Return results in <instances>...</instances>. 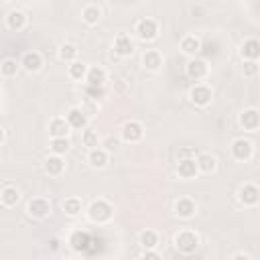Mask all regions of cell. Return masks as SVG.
<instances>
[{
	"mask_svg": "<svg viewBox=\"0 0 260 260\" xmlns=\"http://www.w3.org/2000/svg\"><path fill=\"white\" fill-rule=\"evenodd\" d=\"M112 215H114V207L106 199H95L87 207V217L93 223H108L112 219Z\"/></svg>",
	"mask_w": 260,
	"mask_h": 260,
	"instance_id": "obj_1",
	"label": "cell"
},
{
	"mask_svg": "<svg viewBox=\"0 0 260 260\" xmlns=\"http://www.w3.org/2000/svg\"><path fill=\"white\" fill-rule=\"evenodd\" d=\"M175 248L181 252V254H195L197 248H199V236L193 232V230H181L177 236H175Z\"/></svg>",
	"mask_w": 260,
	"mask_h": 260,
	"instance_id": "obj_2",
	"label": "cell"
},
{
	"mask_svg": "<svg viewBox=\"0 0 260 260\" xmlns=\"http://www.w3.org/2000/svg\"><path fill=\"white\" fill-rule=\"evenodd\" d=\"M142 138H144V126L138 120H128L120 130V140H124L128 144H136Z\"/></svg>",
	"mask_w": 260,
	"mask_h": 260,
	"instance_id": "obj_3",
	"label": "cell"
},
{
	"mask_svg": "<svg viewBox=\"0 0 260 260\" xmlns=\"http://www.w3.org/2000/svg\"><path fill=\"white\" fill-rule=\"evenodd\" d=\"M230 152H232V156H234L236 160L246 162V160H250L252 154H254V144H252L248 138H234V140H232V146H230Z\"/></svg>",
	"mask_w": 260,
	"mask_h": 260,
	"instance_id": "obj_4",
	"label": "cell"
},
{
	"mask_svg": "<svg viewBox=\"0 0 260 260\" xmlns=\"http://www.w3.org/2000/svg\"><path fill=\"white\" fill-rule=\"evenodd\" d=\"M134 32H136V37L140 41H152L158 35V22L154 18H148V16L146 18H140L136 22V26H134Z\"/></svg>",
	"mask_w": 260,
	"mask_h": 260,
	"instance_id": "obj_5",
	"label": "cell"
},
{
	"mask_svg": "<svg viewBox=\"0 0 260 260\" xmlns=\"http://www.w3.org/2000/svg\"><path fill=\"white\" fill-rule=\"evenodd\" d=\"M189 98H191V102H193L195 106L205 108V106H209V104H211V100H213V91H211V87H209V85H205V83H197V85H193V87H191Z\"/></svg>",
	"mask_w": 260,
	"mask_h": 260,
	"instance_id": "obj_6",
	"label": "cell"
},
{
	"mask_svg": "<svg viewBox=\"0 0 260 260\" xmlns=\"http://www.w3.org/2000/svg\"><path fill=\"white\" fill-rule=\"evenodd\" d=\"M26 213H28L30 217H35V219H45V217H49V215H51V203H49V199H45V197H35V199H30L28 205H26Z\"/></svg>",
	"mask_w": 260,
	"mask_h": 260,
	"instance_id": "obj_7",
	"label": "cell"
},
{
	"mask_svg": "<svg viewBox=\"0 0 260 260\" xmlns=\"http://www.w3.org/2000/svg\"><path fill=\"white\" fill-rule=\"evenodd\" d=\"M238 201H240L242 205H246V207L256 205V203L260 201V189H258L254 183H244V185H240V189H238Z\"/></svg>",
	"mask_w": 260,
	"mask_h": 260,
	"instance_id": "obj_8",
	"label": "cell"
},
{
	"mask_svg": "<svg viewBox=\"0 0 260 260\" xmlns=\"http://www.w3.org/2000/svg\"><path fill=\"white\" fill-rule=\"evenodd\" d=\"M65 120H67L69 128H73V130H85V126H87V116L83 114V110L79 106L69 108L65 114Z\"/></svg>",
	"mask_w": 260,
	"mask_h": 260,
	"instance_id": "obj_9",
	"label": "cell"
},
{
	"mask_svg": "<svg viewBox=\"0 0 260 260\" xmlns=\"http://www.w3.org/2000/svg\"><path fill=\"white\" fill-rule=\"evenodd\" d=\"M240 126L248 132H256L260 126V112L256 108H248L240 114Z\"/></svg>",
	"mask_w": 260,
	"mask_h": 260,
	"instance_id": "obj_10",
	"label": "cell"
},
{
	"mask_svg": "<svg viewBox=\"0 0 260 260\" xmlns=\"http://www.w3.org/2000/svg\"><path fill=\"white\" fill-rule=\"evenodd\" d=\"M195 211H197V203L191 197H181V199L175 201V213H177V217L191 219L195 215Z\"/></svg>",
	"mask_w": 260,
	"mask_h": 260,
	"instance_id": "obj_11",
	"label": "cell"
},
{
	"mask_svg": "<svg viewBox=\"0 0 260 260\" xmlns=\"http://www.w3.org/2000/svg\"><path fill=\"white\" fill-rule=\"evenodd\" d=\"M114 53L118 57H130L134 53V41L130 39V35H124L120 32L116 39H114Z\"/></svg>",
	"mask_w": 260,
	"mask_h": 260,
	"instance_id": "obj_12",
	"label": "cell"
},
{
	"mask_svg": "<svg viewBox=\"0 0 260 260\" xmlns=\"http://www.w3.org/2000/svg\"><path fill=\"white\" fill-rule=\"evenodd\" d=\"M240 55H242L244 61H258V57H260V43H258V39H254V37L246 39L242 43V47H240Z\"/></svg>",
	"mask_w": 260,
	"mask_h": 260,
	"instance_id": "obj_13",
	"label": "cell"
},
{
	"mask_svg": "<svg viewBox=\"0 0 260 260\" xmlns=\"http://www.w3.org/2000/svg\"><path fill=\"white\" fill-rule=\"evenodd\" d=\"M20 67H22L24 71H28V73L39 71V69L43 67V57H41V53H39V51H26V53L22 55V59H20Z\"/></svg>",
	"mask_w": 260,
	"mask_h": 260,
	"instance_id": "obj_14",
	"label": "cell"
},
{
	"mask_svg": "<svg viewBox=\"0 0 260 260\" xmlns=\"http://www.w3.org/2000/svg\"><path fill=\"white\" fill-rule=\"evenodd\" d=\"M187 75L193 79V81H199V79H203L207 73H209V65L203 61V59H191L189 63H187Z\"/></svg>",
	"mask_w": 260,
	"mask_h": 260,
	"instance_id": "obj_15",
	"label": "cell"
},
{
	"mask_svg": "<svg viewBox=\"0 0 260 260\" xmlns=\"http://www.w3.org/2000/svg\"><path fill=\"white\" fill-rule=\"evenodd\" d=\"M26 22H28V16L22 12V10H10L8 14H6V26L10 28V30H22L24 26H26Z\"/></svg>",
	"mask_w": 260,
	"mask_h": 260,
	"instance_id": "obj_16",
	"label": "cell"
},
{
	"mask_svg": "<svg viewBox=\"0 0 260 260\" xmlns=\"http://www.w3.org/2000/svg\"><path fill=\"white\" fill-rule=\"evenodd\" d=\"M142 65H144V69H148V71H158L160 65H162V55H160L156 49H148V51H144V55H142Z\"/></svg>",
	"mask_w": 260,
	"mask_h": 260,
	"instance_id": "obj_17",
	"label": "cell"
},
{
	"mask_svg": "<svg viewBox=\"0 0 260 260\" xmlns=\"http://www.w3.org/2000/svg\"><path fill=\"white\" fill-rule=\"evenodd\" d=\"M69 124H67V120L65 118H53L51 122H49V134L53 136V138H67V134H69Z\"/></svg>",
	"mask_w": 260,
	"mask_h": 260,
	"instance_id": "obj_18",
	"label": "cell"
},
{
	"mask_svg": "<svg viewBox=\"0 0 260 260\" xmlns=\"http://www.w3.org/2000/svg\"><path fill=\"white\" fill-rule=\"evenodd\" d=\"M195 165H197V171L203 173V175H211V173L217 169V160H215V156H213V154H207V152L199 154V156L195 158Z\"/></svg>",
	"mask_w": 260,
	"mask_h": 260,
	"instance_id": "obj_19",
	"label": "cell"
},
{
	"mask_svg": "<svg viewBox=\"0 0 260 260\" xmlns=\"http://www.w3.org/2000/svg\"><path fill=\"white\" fill-rule=\"evenodd\" d=\"M179 47H181V51H183L185 55L193 57V55H197V53L201 51V41H199L195 35H185V37L181 39Z\"/></svg>",
	"mask_w": 260,
	"mask_h": 260,
	"instance_id": "obj_20",
	"label": "cell"
},
{
	"mask_svg": "<svg viewBox=\"0 0 260 260\" xmlns=\"http://www.w3.org/2000/svg\"><path fill=\"white\" fill-rule=\"evenodd\" d=\"M177 173L181 179H195L197 177V165H195V158H181L179 165H177Z\"/></svg>",
	"mask_w": 260,
	"mask_h": 260,
	"instance_id": "obj_21",
	"label": "cell"
},
{
	"mask_svg": "<svg viewBox=\"0 0 260 260\" xmlns=\"http://www.w3.org/2000/svg\"><path fill=\"white\" fill-rule=\"evenodd\" d=\"M100 18H102V8H100L98 4H85V6H83V10H81V20H83L85 24L93 26V24L100 22Z\"/></svg>",
	"mask_w": 260,
	"mask_h": 260,
	"instance_id": "obj_22",
	"label": "cell"
},
{
	"mask_svg": "<svg viewBox=\"0 0 260 260\" xmlns=\"http://www.w3.org/2000/svg\"><path fill=\"white\" fill-rule=\"evenodd\" d=\"M85 81L89 87H104L106 83V71L102 67H87V75H85Z\"/></svg>",
	"mask_w": 260,
	"mask_h": 260,
	"instance_id": "obj_23",
	"label": "cell"
},
{
	"mask_svg": "<svg viewBox=\"0 0 260 260\" xmlns=\"http://www.w3.org/2000/svg\"><path fill=\"white\" fill-rule=\"evenodd\" d=\"M87 160H89V165L93 167V169H104L106 165H108V160H110V152H106L104 148H93V150H89V154H87Z\"/></svg>",
	"mask_w": 260,
	"mask_h": 260,
	"instance_id": "obj_24",
	"label": "cell"
},
{
	"mask_svg": "<svg viewBox=\"0 0 260 260\" xmlns=\"http://www.w3.org/2000/svg\"><path fill=\"white\" fill-rule=\"evenodd\" d=\"M45 171H47L51 177H59V175H63V171H65V160H63L61 156H57V154H51V156H47V160H45Z\"/></svg>",
	"mask_w": 260,
	"mask_h": 260,
	"instance_id": "obj_25",
	"label": "cell"
},
{
	"mask_svg": "<svg viewBox=\"0 0 260 260\" xmlns=\"http://www.w3.org/2000/svg\"><path fill=\"white\" fill-rule=\"evenodd\" d=\"M18 199H20V191L16 187H12V185H8V187H4L0 191V203L4 207H14L18 203Z\"/></svg>",
	"mask_w": 260,
	"mask_h": 260,
	"instance_id": "obj_26",
	"label": "cell"
},
{
	"mask_svg": "<svg viewBox=\"0 0 260 260\" xmlns=\"http://www.w3.org/2000/svg\"><path fill=\"white\" fill-rule=\"evenodd\" d=\"M61 209H63L65 215H69V217H77V215L81 213V209H83V203H81L79 197H67V199L61 203Z\"/></svg>",
	"mask_w": 260,
	"mask_h": 260,
	"instance_id": "obj_27",
	"label": "cell"
},
{
	"mask_svg": "<svg viewBox=\"0 0 260 260\" xmlns=\"http://www.w3.org/2000/svg\"><path fill=\"white\" fill-rule=\"evenodd\" d=\"M140 246L144 250H156V246H158V234L154 230H144L140 234Z\"/></svg>",
	"mask_w": 260,
	"mask_h": 260,
	"instance_id": "obj_28",
	"label": "cell"
},
{
	"mask_svg": "<svg viewBox=\"0 0 260 260\" xmlns=\"http://www.w3.org/2000/svg\"><path fill=\"white\" fill-rule=\"evenodd\" d=\"M77 47L73 45V43H63L61 47H59V59L61 61H67V63H73V61H77Z\"/></svg>",
	"mask_w": 260,
	"mask_h": 260,
	"instance_id": "obj_29",
	"label": "cell"
},
{
	"mask_svg": "<svg viewBox=\"0 0 260 260\" xmlns=\"http://www.w3.org/2000/svg\"><path fill=\"white\" fill-rule=\"evenodd\" d=\"M67 73H69V77H71V79L81 81V79H85V75H87V65H85V63H81V61H73V63H69Z\"/></svg>",
	"mask_w": 260,
	"mask_h": 260,
	"instance_id": "obj_30",
	"label": "cell"
},
{
	"mask_svg": "<svg viewBox=\"0 0 260 260\" xmlns=\"http://www.w3.org/2000/svg\"><path fill=\"white\" fill-rule=\"evenodd\" d=\"M18 69H20V63L16 59H4V61H0V75H4V77H14L18 73Z\"/></svg>",
	"mask_w": 260,
	"mask_h": 260,
	"instance_id": "obj_31",
	"label": "cell"
},
{
	"mask_svg": "<svg viewBox=\"0 0 260 260\" xmlns=\"http://www.w3.org/2000/svg\"><path fill=\"white\" fill-rule=\"evenodd\" d=\"M69 138H51V144H49V148H51V152L53 154H57V156H63L67 150H69Z\"/></svg>",
	"mask_w": 260,
	"mask_h": 260,
	"instance_id": "obj_32",
	"label": "cell"
},
{
	"mask_svg": "<svg viewBox=\"0 0 260 260\" xmlns=\"http://www.w3.org/2000/svg\"><path fill=\"white\" fill-rule=\"evenodd\" d=\"M81 142H83V146H87L89 150L98 148V146H100L98 132H95V130H91V128H85V130H83V134H81Z\"/></svg>",
	"mask_w": 260,
	"mask_h": 260,
	"instance_id": "obj_33",
	"label": "cell"
},
{
	"mask_svg": "<svg viewBox=\"0 0 260 260\" xmlns=\"http://www.w3.org/2000/svg\"><path fill=\"white\" fill-rule=\"evenodd\" d=\"M69 244H71L73 250L81 252V250L85 248V244H87V234H83V232H73L71 238H69Z\"/></svg>",
	"mask_w": 260,
	"mask_h": 260,
	"instance_id": "obj_34",
	"label": "cell"
},
{
	"mask_svg": "<svg viewBox=\"0 0 260 260\" xmlns=\"http://www.w3.org/2000/svg\"><path fill=\"white\" fill-rule=\"evenodd\" d=\"M85 95H87V100H91V102H98V100H102L104 95H106V89L104 87H85Z\"/></svg>",
	"mask_w": 260,
	"mask_h": 260,
	"instance_id": "obj_35",
	"label": "cell"
},
{
	"mask_svg": "<svg viewBox=\"0 0 260 260\" xmlns=\"http://www.w3.org/2000/svg\"><path fill=\"white\" fill-rule=\"evenodd\" d=\"M244 77H256L258 75V61H244Z\"/></svg>",
	"mask_w": 260,
	"mask_h": 260,
	"instance_id": "obj_36",
	"label": "cell"
},
{
	"mask_svg": "<svg viewBox=\"0 0 260 260\" xmlns=\"http://www.w3.org/2000/svg\"><path fill=\"white\" fill-rule=\"evenodd\" d=\"M118 148H120V138L108 136V138L104 140V150H106V152H114V150H118Z\"/></svg>",
	"mask_w": 260,
	"mask_h": 260,
	"instance_id": "obj_37",
	"label": "cell"
},
{
	"mask_svg": "<svg viewBox=\"0 0 260 260\" xmlns=\"http://www.w3.org/2000/svg\"><path fill=\"white\" fill-rule=\"evenodd\" d=\"M79 108H81V110H83V114L89 118V116H93V114L98 112V102H91V100H87V98H85V104H83V106H79Z\"/></svg>",
	"mask_w": 260,
	"mask_h": 260,
	"instance_id": "obj_38",
	"label": "cell"
},
{
	"mask_svg": "<svg viewBox=\"0 0 260 260\" xmlns=\"http://www.w3.org/2000/svg\"><path fill=\"white\" fill-rule=\"evenodd\" d=\"M140 260H162V256L156 250H144V254H142Z\"/></svg>",
	"mask_w": 260,
	"mask_h": 260,
	"instance_id": "obj_39",
	"label": "cell"
},
{
	"mask_svg": "<svg viewBox=\"0 0 260 260\" xmlns=\"http://www.w3.org/2000/svg\"><path fill=\"white\" fill-rule=\"evenodd\" d=\"M232 260H250V256L248 254H234Z\"/></svg>",
	"mask_w": 260,
	"mask_h": 260,
	"instance_id": "obj_40",
	"label": "cell"
},
{
	"mask_svg": "<svg viewBox=\"0 0 260 260\" xmlns=\"http://www.w3.org/2000/svg\"><path fill=\"white\" fill-rule=\"evenodd\" d=\"M2 142H4V128L0 126V144H2Z\"/></svg>",
	"mask_w": 260,
	"mask_h": 260,
	"instance_id": "obj_41",
	"label": "cell"
}]
</instances>
